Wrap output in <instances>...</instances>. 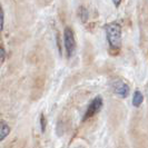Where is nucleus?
I'll return each instance as SVG.
<instances>
[{
  "instance_id": "f257e3e1",
  "label": "nucleus",
  "mask_w": 148,
  "mask_h": 148,
  "mask_svg": "<svg viewBox=\"0 0 148 148\" xmlns=\"http://www.w3.org/2000/svg\"><path fill=\"white\" fill-rule=\"evenodd\" d=\"M106 35L107 40L111 48L118 49L121 46V27L117 22H111L106 25Z\"/></svg>"
},
{
  "instance_id": "f03ea898",
  "label": "nucleus",
  "mask_w": 148,
  "mask_h": 148,
  "mask_svg": "<svg viewBox=\"0 0 148 148\" xmlns=\"http://www.w3.org/2000/svg\"><path fill=\"white\" fill-rule=\"evenodd\" d=\"M64 42H65V48L68 57H73L75 51H76V40L73 30L69 27H67L64 31Z\"/></svg>"
},
{
  "instance_id": "7ed1b4c3",
  "label": "nucleus",
  "mask_w": 148,
  "mask_h": 148,
  "mask_svg": "<svg viewBox=\"0 0 148 148\" xmlns=\"http://www.w3.org/2000/svg\"><path fill=\"white\" fill-rule=\"evenodd\" d=\"M103 107V99L101 97H96L91 100V103L89 104L87 110L85 112V116H84V120L92 117L95 114H97L98 111L100 110V108Z\"/></svg>"
},
{
  "instance_id": "20e7f679",
  "label": "nucleus",
  "mask_w": 148,
  "mask_h": 148,
  "mask_svg": "<svg viewBox=\"0 0 148 148\" xmlns=\"http://www.w3.org/2000/svg\"><path fill=\"white\" fill-rule=\"evenodd\" d=\"M112 89L114 92L117 96L121 97V98H126L129 95V86L126 82H121V80H116L112 84Z\"/></svg>"
},
{
  "instance_id": "39448f33",
  "label": "nucleus",
  "mask_w": 148,
  "mask_h": 148,
  "mask_svg": "<svg viewBox=\"0 0 148 148\" xmlns=\"http://www.w3.org/2000/svg\"><path fill=\"white\" fill-rule=\"evenodd\" d=\"M10 133V127L5 121H0V141L3 140Z\"/></svg>"
},
{
  "instance_id": "423d86ee",
  "label": "nucleus",
  "mask_w": 148,
  "mask_h": 148,
  "mask_svg": "<svg viewBox=\"0 0 148 148\" xmlns=\"http://www.w3.org/2000/svg\"><path fill=\"white\" fill-rule=\"evenodd\" d=\"M143 99H144L143 94H141L139 90H136L134 92V96H133V105L135 107H139L141 105V103H143Z\"/></svg>"
},
{
  "instance_id": "0eeeda50",
  "label": "nucleus",
  "mask_w": 148,
  "mask_h": 148,
  "mask_svg": "<svg viewBox=\"0 0 148 148\" xmlns=\"http://www.w3.org/2000/svg\"><path fill=\"white\" fill-rule=\"evenodd\" d=\"M40 129L42 133H45V130H46V119H45L44 115L40 116Z\"/></svg>"
},
{
  "instance_id": "6e6552de",
  "label": "nucleus",
  "mask_w": 148,
  "mask_h": 148,
  "mask_svg": "<svg viewBox=\"0 0 148 148\" xmlns=\"http://www.w3.org/2000/svg\"><path fill=\"white\" fill-rule=\"evenodd\" d=\"M3 28V14L2 11H0V31Z\"/></svg>"
},
{
  "instance_id": "1a4fd4ad",
  "label": "nucleus",
  "mask_w": 148,
  "mask_h": 148,
  "mask_svg": "<svg viewBox=\"0 0 148 148\" xmlns=\"http://www.w3.org/2000/svg\"><path fill=\"white\" fill-rule=\"evenodd\" d=\"M112 2L115 3V6H117V7H118L119 5H120V2H121V0H112Z\"/></svg>"
},
{
  "instance_id": "9d476101",
  "label": "nucleus",
  "mask_w": 148,
  "mask_h": 148,
  "mask_svg": "<svg viewBox=\"0 0 148 148\" xmlns=\"http://www.w3.org/2000/svg\"><path fill=\"white\" fill-rule=\"evenodd\" d=\"M3 56H5V51H3V49H1V48H0V58L2 59V58H3Z\"/></svg>"
}]
</instances>
